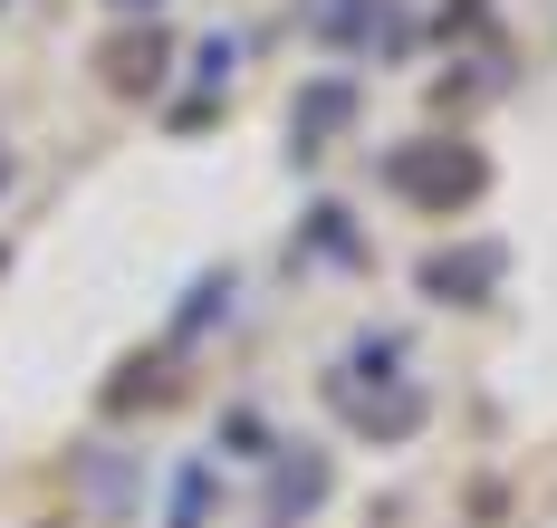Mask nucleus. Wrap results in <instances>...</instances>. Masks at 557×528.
I'll list each match as a JSON object with an SVG mask.
<instances>
[{
    "label": "nucleus",
    "instance_id": "1",
    "mask_svg": "<svg viewBox=\"0 0 557 528\" xmlns=\"http://www.w3.org/2000/svg\"><path fill=\"white\" fill-rule=\"evenodd\" d=\"M154 59H164V39H154V29H135V39H115V49H107V77H115V87H145Z\"/></svg>",
    "mask_w": 557,
    "mask_h": 528
}]
</instances>
